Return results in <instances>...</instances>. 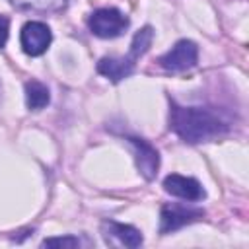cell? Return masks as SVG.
I'll list each match as a JSON object with an SVG mask.
<instances>
[{
    "mask_svg": "<svg viewBox=\"0 0 249 249\" xmlns=\"http://www.w3.org/2000/svg\"><path fill=\"white\" fill-rule=\"evenodd\" d=\"M88 27L101 39H113L126 31L128 18L117 8H99L88 18Z\"/></svg>",
    "mask_w": 249,
    "mask_h": 249,
    "instance_id": "obj_2",
    "label": "cell"
},
{
    "mask_svg": "<svg viewBox=\"0 0 249 249\" xmlns=\"http://www.w3.org/2000/svg\"><path fill=\"white\" fill-rule=\"evenodd\" d=\"M204 218V210L187 204H165L160 212V233H171Z\"/></svg>",
    "mask_w": 249,
    "mask_h": 249,
    "instance_id": "obj_3",
    "label": "cell"
},
{
    "mask_svg": "<svg viewBox=\"0 0 249 249\" xmlns=\"http://www.w3.org/2000/svg\"><path fill=\"white\" fill-rule=\"evenodd\" d=\"M101 230H103V235H105L107 241L109 239H117L119 243H123L124 247H130V249L140 247L142 241H144L142 231L138 228L130 226V224H121V222L109 220V222H103Z\"/></svg>",
    "mask_w": 249,
    "mask_h": 249,
    "instance_id": "obj_8",
    "label": "cell"
},
{
    "mask_svg": "<svg viewBox=\"0 0 249 249\" xmlns=\"http://www.w3.org/2000/svg\"><path fill=\"white\" fill-rule=\"evenodd\" d=\"M134 66H136V60L130 54H126V56H105L97 62V72L117 84L123 78L130 76L134 72Z\"/></svg>",
    "mask_w": 249,
    "mask_h": 249,
    "instance_id": "obj_9",
    "label": "cell"
},
{
    "mask_svg": "<svg viewBox=\"0 0 249 249\" xmlns=\"http://www.w3.org/2000/svg\"><path fill=\"white\" fill-rule=\"evenodd\" d=\"M128 142L134 148V160H136V167L140 171V175L148 181H152L158 175L160 169V154L158 150L144 138L138 136H128Z\"/></svg>",
    "mask_w": 249,
    "mask_h": 249,
    "instance_id": "obj_6",
    "label": "cell"
},
{
    "mask_svg": "<svg viewBox=\"0 0 249 249\" xmlns=\"http://www.w3.org/2000/svg\"><path fill=\"white\" fill-rule=\"evenodd\" d=\"M198 60V47L196 43L189 41V39H181L177 41L165 54L160 56V66L167 72H185L189 68H193Z\"/></svg>",
    "mask_w": 249,
    "mask_h": 249,
    "instance_id": "obj_4",
    "label": "cell"
},
{
    "mask_svg": "<svg viewBox=\"0 0 249 249\" xmlns=\"http://www.w3.org/2000/svg\"><path fill=\"white\" fill-rule=\"evenodd\" d=\"M169 130H173L183 142L198 144L224 136L230 130V123L210 107H185L169 101Z\"/></svg>",
    "mask_w": 249,
    "mask_h": 249,
    "instance_id": "obj_1",
    "label": "cell"
},
{
    "mask_svg": "<svg viewBox=\"0 0 249 249\" xmlns=\"http://www.w3.org/2000/svg\"><path fill=\"white\" fill-rule=\"evenodd\" d=\"M53 41V33H51V27L43 21H27L23 27H21V33H19V43H21V49L25 54L29 56H39L43 54L49 45Z\"/></svg>",
    "mask_w": 249,
    "mask_h": 249,
    "instance_id": "obj_5",
    "label": "cell"
},
{
    "mask_svg": "<svg viewBox=\"0 0 249 249\" xmlns=\"http://www.w3.org/2000/svg\"><path fill=\"white\" fill-rule=\"evenodd\" d=\"M12 6L25 12H58L64 10L68 0H10Z\"/></svg>",
    "mask_w": 249,
    "mask_h": 249,
    "instance_id": "obj_11",
    "label": "cell"
},
{
    "mask_svg": "<svg viewBox=\"0 0 249 249\" xmlns=\"http://www.w3.org/2000/svg\"><path fill=\"white\" fill-rule=\"evenodd\" d=\"M51 101V93L49 88L37 80H29L25 84V103L31 111H41L43 107H47Z\"/></svg>",
    "mask_w": 249,
    "mask_h": 249,
    "instance_id": "obj_10",
    "label": "cell"
},
{
    "mask_svg": "<svg viewBox=\"0 0 249 249\" xmlns=\"http://www.w3.org/2000/svg\"><path fill=\"white\" fill-rule=\"evenodd\" d=\"M152 39H154V29H152L150 25H146V27L138 29V31L134 33V37H132V43H130V51H128V54H130L134 60H138V58H140V56L150 49Z\"/></svg>",
    "mask_w": 249,
    "mask_h": 249,
    "instance_id": "obj_12",
    "label": "cell"
},
{
    "mask_svg": "<svg viewBox=\"0 0 249 249\" xmlns=\"http://www.w3.org/2000/svg\"><path fill=\"white\" fill-rule=\"evenodd\" d=\"M163 189H165V193H169L177 198L191 200V202H198L206 196L202 185L195 177H187V175H179V173L167 175L163 179Z\"/></svg>",
    "mask_w": 249,
    "mask_h": 249,
    "instance_id": "obj_7",
    "label": "cell"
},
{
    "mask_svg": "<svg viewBox=\"0 0 249 249\" xmlns=\"http://www.w3.org/2000/svg\"><path fill=\"white\" fill-rule=\"evenodd\" d=\"M41 247H80V239L74 235H62V237H47L43 239Z\"/></svg>",
    "mask_w": 249,
    "mask_h": 249,
    "instance_id": "obj_13",
    "label": "cell"
},
{
    "mask_svg": "<svg viewBox=\"0 0 249 249\" xmlns=\"http://www.w3.org/2000/svg\"><path fill=\"white\" fill-rule=\"evenodd\" d=\"M8 31H10V19L6 16H0V49L8 41Z\"/></svg>",
    "mask_w": 249,
    "mask_h": 249,
    "instance_id": "obj_14",
    "label": "cell"
}]
</instances>
